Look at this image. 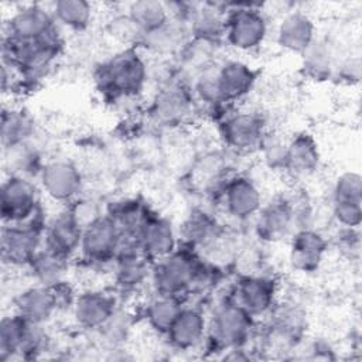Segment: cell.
Listing matches in <instances>:
<instances>
[{
  "label": "cell",
  "instance_id": "obj_29",
  "mask_svg": "<svg viewBox=\"0 0 362 362\" xmlns=\"http://www.w3.org/2000/svg\"><path fill=\"white\" fill-rule=\"evenodd\" d=\"M55 17L65 25L82 28L90 17V6L83 0H61L54 7Z\"/></svg>",
  "mask_w": 362,
  "mask_h": 362
},
{
  "label": "cell",
  "instance_id": "obj_19",
  "mask_svg": "<svg viewBox=\"0 0 362 362\" xmlns=\"http://www.w3.org/2000/svg\"><path fill=\"white\" fill-rule=\"evenodd\" d=\"M262 122L253 115H236L223 124V137L235 148H250L262 141Z\"/></svg>",
  "mask_w": 362,
  "mask_h": 362
},
{
  "label": "cell",
  "instance_id": "obj_8",
  "mask_svg": "<svg viewBox=\"0 0 362 362\" xmlns=\"http://www.w3.org/2000/svg\"><path fill=\"white\" fill-rule=\"evenodd\" d=\"M41 182L47 194L57 201H66L76 195L81 188V174L68 161L48 163L41 171Z\"/></svg>",
  "mask_w": 362,
  "mask_h": 362
},
{
  "label": "cell",
  "instance_id": "obj_13",
  "mask_svg": "<svg viewBox=\"0 0 362 362\" xmlns=\"http://www.w3.org/2000/svg\"><path fill=\"white\" fill-rule=\"evenodd\" d=\"M52 30V21L48 13L35 6L20 10L10 20L11 38L18 41L38 40Z\"/></svg>",
  "mask_w": 362,
  "mask_h": 362
},
{
  "label": "cell",
  "instance_id": "obj_7",
  "mask_svg": "<svg viewBox=\"0 0 362 362\" xmlns=\"http://www.w3.org/2000/svg\"><path fill=\"white\" fill-rule=\"evenodd\" d=\"M226 34L233 47L245 51L252 49L263 41L266 23L256 10L239 8L230 16Z\"/></svg>",
  "mask_w": 362,
  "mask_h": 362
},
{
  "label": "cell",
  "instance_id": "obj_9",
  "mask_svg": "<svg viewBox=\"0 0 362 362\" xmlns=\"http://www.w3.org/2000/svg\"><path fill=\"white\" fill-rule=\"evenodd\" d=\"M59 303L55 286L33 287L23 291L16 300L17 314L33 324H42L57 310Z\"/></svg>",
  "mask_w": 362,
  "mask_h": 362
},
{
  "label": "cell",
  "instance_id": "obj_4",
  "mask_svg": "<svg viewBox=\"0 0 362 362\" xmlns=\"http://www.w3.org/2000/svg\"><path fill=\"white\" fill-rule=\"evenodd\" d=\"M146 76L143 61L134 52H123L116 55L103 69L105 85L116 93L137 92Z\"/></svg>",
  "mask_w": 362,
  "mask_h": 362
},
{
  "label": "cell",
  "instance_id": "obj_26",
  "mask_svg": "<svg viewBox=\"0 0 362 362\" xmlns=\"http://www.w3.org/2000/svg\"><path fill=\"white\" fill-rule=\"evenodd\" d=\"M30 266L33 269L34 277L40 281V284L51 287L61 283L65 270V257L49 249H45L42 252H37Z\"/></svg>",
  "mask_w": 362,
  "mask_h": 362
},
{
  "label": "cell",
  "instance_id": "obj_23",
  "mask_svg": "<svg viewBox=\"0 0 362 362\" xmlns=\"http://www.w3.org/2000/svg\"><path fill=\"white\" fill-rule=\"evenodd\" d=\"M318 164V148L308 134H298L287 146L286 168L297 175L310 174Z\"/></svg>",
  "mask_w": 362,
  "mask_h": 362
},
{
  "label": "cell",
  "instance_id": "obj_30",
  "mask_svg": "<svg viewBox=\"0 0 362 362\" xmlns=\"http://www.w3.org/2000/svg\"><path fill=\"white\" fill-rule=\"evenodd\" d=\"M304 68L314 79H325L331 72V51L324 42H311L304 51Z\"/></svg>",
  "mask_w": 362,
  "mask_h": 362
},
{
  "label": "cell",
  "instance_id": "obj_6",
  "mask_svg": "<svg viewBox=\"0 0 362 362\" xmlns=\"http://www.w3.org/2000/svg\"><path fill=\"white\" fill-rule=\"evenodd\" d=\"M38 232L30 225H4L1 232V256L10 264H30L37 255Z\"/></svg>",
  "mask_w": 362,
  "mask_h": 362
},
{
  "label": "cell",
  "instance_id": "obj_10",
  "mask_svg": "<svg viewBox=\"0 0 362 362\" xmlns=\"http://www.w3.org/2000/svg\"><path fill=\"white\" fill-rule=\"evenodd\" d=\"M137 238L140 249L146 256L165 257L174 252V232L165 219L148 218L141 226Z\"/></svg>",
  "mask_w": 362,
  "mask_h": 362
},
{
  "label": "cell",
  "instance_id": "obj_14",
  "mask_svg": "<svg viewBox=\"0 0 362 362\" xmlns=\"http://www.w3.org/2000/svg\"><path fill=\"white\" fill-rule=\"evenodd\" d=\"M274 298V284L264 277H246L238 286V304L250 315L267 311Z\"/></svg>",
  "mask_w": 362,
  "mask_h": 362
},
{
  "label": "cell",
  "instance_id": "obj_2",
  "mask_svg": "<svg viewBox=\"0 0 362 362\" xmlns=\"http://www.w3.org/2000/svg\"><path fill=\"white\" fill-rule=\"evenodd\" d=\"M37 208V191L23 177H10L1 188V216L4 223L24 225Z\"/></svg>",
  "mask_w": 362,
  "mask_h": 362
},
{
  "label": "cell",
  "instance_id": "obj_24",
  "mask_svg": "<svg viewBox=\"0 0 362 362\" xmlns=\"http://www.w3.org/2000/svg\"><path fill=\"white\" fill-rule=\"evenodd\" d=\"M31 322L16 314L6 317L0 325V359L7 361L14 355L23 354Z\"/></svg>",
  "mask_w": 362,
  "mask_h": 362
},
{
  "label": "cell",
  "instance_id": "obj_25",
  "mask_svg": "<svg viewBox=\"0 0 362 362\" xmlns=\"http://www.w3.org/2000/svg\"><path fill=\"white\" fill-rule=\"evenodd\" d=\"M129 17L137 28L147 34L167 23V10L160 1L140 0L130 6Z\"/></svg>",
  "mask_w": 362,
  "mask_h": 362
},
{
  "label": "cell",
  "instance_id": "obj_15",
  "mask_svg": "<svg viewBox=\"0 0 362 362\" xmlns=\"http://www.w3.org/2000/svg\"><path fill=\"white\" fill-rule=\"evenodd\" d=\"M225 205L230 215L236 218H247L259 211L260 194L252 181L246 178H235L226 185Z\"/></svg>",
  "mask_w": 362,
  "mask_h": 362
},
{
  "label": "cell",
  "instance_id": "obj_5",
  "mask_svg": "<svg viewBox=\"0 0 362 362\" xmlns=\"http://www.w3.org/2000/svg\"><path fill=\"white\" fill-rule=\"evenodd\" d=\"M250 314L239 304H223L214 314L211 324L212 339L219 346H236L249 332Z\"/></svg>",
  "mask_w": 362,
  "mask_h": 362
},
{
  "label": "cell",
  "instance_id": "obj_20",
  "mask_svg": "<svg viewBox=\"0 0 362 362\" xmlns=\"http://www.w3.org/2000/svg\"><path fill=\"white\" fill-rule=\"evenodd\" d=\"M325 252L324 239L314 230L298 232L291 245V262L296 269L310 272L318 267Z\"/></svg>",
  "mask_w": 362,
  "mask_h": 362
},
{
  "label": "cell",
  "instance_id": "obj_35",
  "mask_svg": "<svg viewBox=\"0 0 362 362\" xmlns=\"http://www.w3.org/2000/svg\"><path fill=\"white\" fill-rule=\"evenodd\" d=\"M71 215L74 216V219L82 229H85L86 226H89L92 222H95L99 218L96 206L89 201L78 202L75 205V208L71 211Z\"/></svg>",
  "mask_w": 362,
  "mask_h": 362
},
{
  "label": "cell",
  "instance_id": "obj_21",
  "mask_svg": "<svg viewBox=\"0 0 362 362\" xmlns=\"http://www.w3.org/2000/svg\"><path fill=\"white\" fill-rule=\"evenodd\" d=\"M293 212L286 199H274L260 214L257 229L259 233L269 240L283 238L291 225Z\"/></svg>",
  "mask_w": 362,
  "mask_h": 362
},
{
  "label": "cell",
  "instance_id": "obj_34",
  "mask_svg": "<svg viewBox=\"0 0 362 362\" xmlns=\"http://www.w3.org/2000/svg\"><path fill=\"white\" fill-rule=\"evenodd\" d=\"M334 215L345 226H358L361 222V204L335 202Z\"/></svg>",
  "mask_w": 362,
  "mask_h": 362
},
{
  "label": "cell",
  "instance_id": "obj_27",
  "mask_svg": "<svg viewBox=\"0 0 362 362\" xmlns=\"http://www.w3.org/2000/svg\"><path fill=\"white\" fill-rule=\"evenodd\" d=\"M33 123L27 115L17 110L4 112L1 116V140L6 148L21 146L31 134Z\"/></svg>",
  "mask_w": 362,
  "mask_h": 362
},
{
  "label": "cell",
  "instance_id": "obj_33",
  "mask_svg": "<svg viewBox=\"0 0 362 362\" xmlns=\"http://www.w3.org/2000/svg\"><path fill=\"white\" fill-rule=\"evenodd\" d=\"M180 34H181L180 30L165 23L163 27L151 33H147V44L156 51H161V52L173 51L174 48L178 47Z\"/></svg>",
  "mask_w": 362,
  "mask_h": 362
},
{
  "label": "cell",
  "instance_id": "obj_32",
  "mask_svg": "<svg viewBox=\"0 0 362 362\" xmlns=\"http://www.w3.org/2000/svg\"><path fill=\"white\" fill-rule=\"evenodd\" d=\"M361 177L355 173H346L341 175L335 185V202H356L361 204Z\"/></svg>",
  "mask_w": 362,
  "mask_h": 362
},
{
  "label": "cell",
  "instance_id": "obj_36",
  "mask_svg": "<svg viewBox=\"0 0 362 362\" xmlns=\"http://www.w3.org/2000/svg\"><path fill=\"white\" fill-rule=\"evenodd\" d=\"M194 23H195V31L204 37L215 35L221 28V21L215 14H211L209 11L198 14Z\"/></svg>",
  "mask_w": 362,
  "mask_h": 362
},
{
  "label": "cell",
  "instance_id": "obj_3",
  "mask_svg": "<svg viewBox=\"0 0 362 362\" xmlns=\"http://www.w3.org/2000/svg\"><path fill=\"white\" fill-rule=\"evenodd\" d=\"M122 232L110 216H99L82 232L81 249L89 260L103 262L116 256Z\"/></svg>",
  "mask_w": 362,
  "mask_h": 362
},
{
  "label": "cell",
  "instance_id": "obj_16",
  "mask_svg": "<svg viewBox=\"0 0 362 362\" xmlns=\"http://www.w3.org/2000/svg\"><path fill=\"white\" fill-rule=\"evenodd\" d=\"M313 37L314 25L311 20L301 13L288 14L281 21L277 31L279 44L283 48L296 52H304L314 41Z\"/></svg>",
  "mask_w": 362,
  "mask_h": 362
},
{
  "label": "cell",
  "instance_id": "obj_18",
  "mask_svg": "<svg viewBox=\"0 0 362 362\" xmlns=\"http://www.w3.org/2000/svg\"><path fill=\"white\" fill-rule=\"evenodd\" d=\"M204 331L205 321L202 314L195 308H181L167 335L174 346L187 349L201 341Z\"/></svg>",
  "mask_w": 362,
  "mask_h": 362
},
{
  "label": "cell",
  "instance_id": "obj_17",
  "mask_svg": "<svg viewBox=\"0 0 362 362\" xmlns=\"http://www.w3.org/2000/svg\"><path fill=\"white\" fill-rule=\"evenodd\" d=\"M218 88L222 100H235L249 92L253 85L255 75L252 69L238 61L225 64L218 72Z\"/></svg>",
  "mask_w": 362,
  "mask_h": 362
},
{
  "label": "cell",
  "instance_id": "obj_31",
  "mask_svg": "<svg viewBox=\"0 0 362 362\" xmlns=\"http://www.w3.org/2000/svg\"><path fill=\"white\" fill-rule=\"evenodd\" d=\"M216 233L218 230H216L215 221L204 212L191 214V216L187 219L184 225L185 238L189 242L197 245L205 246L208 242H211L215 238Z\"/></svg>",
  "mask_w": 362,
  "mask_h": 362
},
{
  "label": "cell",
  "instance_id": "obj_28",
  "mask_svg": "<svg viewBox=\"0 0 362 362\" xmlns=\"http://www.w3.org/2000/svg\"><path fill=\"white\" fill-rule=\"evenodd\" d=\"M180 311L181 305L174 296L160 294V297L151 301L148 305L147 320L156 331L167 334Z\"/></svg>",
  "mask_w": 362,
  "mask_h": 362
},
{
  "label": "cell",
  "instance_id": "obj_37",
  "mask_svg": "<svg viewBox=\"0 0 362 362\" xmlns=\"http://www.w3.org/2000/svg\"><path fill=\"white\" fill-rule=\"evenodd\" d=\"M264 147V156L266 160L269 161L270 165L277 167V165H286V150L287 146L281 144L277 140H272V141H264L263 143Z\"/></svg>",
  "mask_w": 362,
  "mask_h": 362
},
{
  "label": "cell",
  "instance_id": "obj_12",
  "mask_svg": "<svg viewBox=\"0 0 362 362\" xmlns=\"http://www.w3.org/2000/svg\"><path fill=\"white\" fill-rule=\"evenodd\" d=\"M113 313V298L102 291L83 293L75 303L76 321L85 328H100Z\"/></svg>",
  "mask_w": 362,
  "mask_h": 362
},
{
  "label": "cell",
  "instance_id": "obj_11",
  "mask_svg": "<svg viewBox=\"0 0 362 362\" xmlns=\"http://www.w3.org/2000/svg\"><path fill=\"white\" fill-rule=\"evenodd\" d=\"M82 232L83 229L76 223L71 212L61 214L47 228V249L66 259L81 245Z\"/></svg>",
  "mask_w": 362,
  "mask_h": 362
},
{
  "label": "cell",
  "instance_id": "obj_22",
  "mask_svg": "<svg viewBox=\"0 0 362 362\" xmlns=\"http://www.w3.org/2000/svg\"><path fill=\"white\" fill-rule=\"evenodd\" d=\"M189 96L180 85L163 88L154 100V115L164 123L182 119L189 110Z\"/></svg>",
  "mask_w": 362,
  "mask_h": 362
},
{
  "label": "cell",
  "instance_id": "obj_1",
  "mask_svg": "<svg viewBox=\"0 0 362 362\" xmlns=\"http://www.w3.org/2000/svg\"><path fill=\"white\" fill-rule=\"evenodd\" d=\"M201 267L187 253H171L158 263L154 281L160 294L174 296L191 286L199 276Z\"/></svg>",
  "mask_w": 362,
  "mask_h": 362
}]
</instances>
